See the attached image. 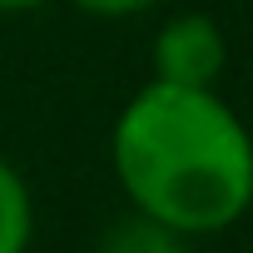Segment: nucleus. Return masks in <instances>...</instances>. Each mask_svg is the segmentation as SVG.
<instances>
[{
	"instance_id": "3",
	"label": "nucleus",
	"mask_w": 253,
	"mask_h": 253,
	"mask_svg": "<svg viewBox=\"0 0 253 253\" xmlns=\"http://www.w3.org/2000/svg\"><path fill=\"white\" fill-rule=\"evenodd\" d=\"M35 238V199L25 174L0 154V253H30Z\"/></svg>"
},
{
	"instance_id": "6",
	"label": "nucleus",
	"mask_w": 253,
	"mask_h": 253,
	"mask_svg": "<svg viewBox=\"0 0 253 253\" xmlns=\"http://www.w3.org/2000/svg\"><path fill=\"white\" fill-rule=\"evenodd\" d=\"M50 0H0V15H30V10H45Z\"/></svg>"
},
{
	"instance_id": "5",
	"label": "nucleus",
	"mask_w": 253,
	"mask_h": 253,
	"mask_svg": "<svg viewBox=\"0 0 253 253\" xmlns=\"http://www.w3.org/2000/svg\"><path fill=\"white\" fill-rule=\"evenodd\" d=\"M75 10L84 15H99V20H129V15H144L154 5H164V0H70Z\"/></svg>"
},
{
	"instance_id": "4",
	"label": "nucleus",
	"mask_w": 253,
	"mask_h": 253,
	"mask_svg": "<svg viewBox=\"0 0 253 253\" xmlns=\"http://www.w3.org/2000/svg\"><path fill=\"white\" fill-rule=\"evenodd\" d=\"M94 253H189V238L164 228L159 218H144V213H124L119 223H109L99 233V248Z\"/></svg>"
},
{
	"instance_id": "1",
	"label": "nucleus",
	"mask_w": 253,
	"mask_h": 253,
	"mask_svg": "<svg viewBox=\"0 0 253 253\" xmlns=\"http://www.w3.org/2000/svg\"><path fill=\"white\" fill-rule=\"evenodd\" d=\"M109 169L134 213L199 238L253 209V134L218 89L149 80L114 114Z\"/></svg>"
},
{
	"instance_id": "2",
	"label": "nucleus",
	"mask_w": 253,
	"mask_h": 253,
	"mask_svg": "<svg viewBox=\"0 0 253 253\" xmlns=\"http://www.w3.org/2000/svg\"><path fill=\"white\" fill-rule=\"evenodd\" d=\"M149 65H154V80H164V84L218 89V80L228 70V35H223V25L213 15L179 10L154 30Z\"/></svg>"
}]
</instances>
